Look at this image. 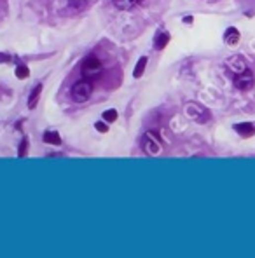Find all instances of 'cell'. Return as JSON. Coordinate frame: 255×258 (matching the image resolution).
I'll return each mask as SVG.
<instances>
[{"mask_svg": "<svg viewBox=\"0 0 255 258\" xmlns=\"http://www.w3.org/2000/svg\"><path fill=\"white\" fill-rule=\"evenodd\" d=\"M27 152H28V140L25 138V140L21 142V145H19L18 155H19V157H25V155H27Z\"/></svg>", "mask_w": 255, "mask_h": 258, "instance_id": "13", "label": "cell"}, {"mask_svg": "<svg viewBox=\"0 0 255 258\" xmlns=\"http://www.w3.org/2000/svg\"><path fill=\"white\" fill-rule=\"evenodd\" d=\"M28 75H30V70H28L27 67L19 65V67L16 68V77H18V79H27Z\"/></svg>", "mask_w": 255, "mask_h": 258, "instance_id": "11", "label": "cell"}, {"mask_svg": "<svg viewBox=\"0 0 255 258\" xmlns=\"http://www.w3.org/2000/svg\"><path fill=\"white\" fill-rule=\"evenodd\" d=\"M225 42H227L229 45H236L238 40H240V32L236 30V28H229L227 32H225Z\"/></svg>", "mask_w": 255, "mask_h": 258, "instance_id": "6", "label": "cell"}, {"mask_svg": "<svg viewBox=\"0 0 255 258\" xmlns=\"http://www.w3.org/2000/svg\"><path fill=\"white\" fill-rule=\"evenodd\" d=\"M143 150H145V153H149V155H154V153L159 152V140L154 133H147L145 135V140H143Z\"/></svg>", "mask_w": 255, "mask_h": 258, "instance_id": "4", "label": "cell"}, {"mask_svg": "<svg viewBox=\"0 0 255 258\" xmlns=\"http://www.w3.org/2000/svg\"><path fill=\"white\" fill-rule=\"evenodd\" d=\"M234 129L243 136H252L255 133V127L252 124H238V126H234Z\"/></svg>", "mask_w": 255, "mask_h": 258, "instance_id": "8", "label": "cell"}, {"mask_svg": "<svg viewBox=\"0 0 255 258\" xmlns=\"http://www.w3.org/2000/svg\"><path fill=\"white\" fill-rule=\"evenodd\" d=\"M145 67H147V58L143 56V58H140V61L136 63V67H135V72H133V75H135L136 79H140L143 75V72H145Z\"/></svg>", "mask_w": 255, "mask_h": 258, "instance_id": "10", "label": "cell"}, {"mask_svg": "<svg viewBox=\"0 0 255 258\" xmlns=\"http://www.w3.org/2000/svg\"><path fill=\"white\" fill-rule=\"evenodd\" d=\"M70 5L75 9H83L86 5V0H70Z\"/></svg>", "mask_w": 255, "mask_h": 258, "instance_id": "14", "label": "cell"}, {"mask_svg": "<svg viewBox=\"0 0 255 258\" xmlns=\"http://www.w3.org/2000/svg\"><path fill=\"white\" fill-rule=\"evenodd\" d=\"M41 93H42V86H35V89L32 91L30 98H28V107H30V109H35V107H37V101H39Z\"/></svg>", "mask_w": 255, "mask_h": 258, "instance_id": "9", "label": "cell"}, {"mask_svg": "<svg viewBox=\"0 0 255 258\" xmlns=\"http://www.w3.org/2000/svg\"><path fill=\"white\" fill-rule=\"evenodd\" d=\"M140 2H143V0H133V4H135V5H136V4H140Z\"/></svg>", "mask_w": 255, "mask_h": 258, "instance_id": "17", "label": "cell"}, {"mask_svg": "<svg viewBox=\"0 0 255 258\" xmlns=\"http://www.w3.org/2000/svg\"><path fill=\"white\" fill-rule=\"evenodd\" d=\"M44 142L45 143H49V145H60L61 143V136H60V133L58 131H45L44 133Z\"/></svg>", "mask_w": 255, "mask_h": 258, "instance_id": "5", "label": "cell"}, {"mask_svg": "<svg viewBox=\"0 0 255 258\" xmlns=\"http://www.w3.org/2000/svg\"><path fill=\"white\" fill-rule=\"evenodd\" d=\"M9 56H5V54H0V61H7Z\"/></svg>", "mask_w": 255, "mask_h": 258, "instance_id": "16", "label": "cell"}, {"mask_svg": "<svg viewBox=\"0 0 255 258\" xmlns=\"http://www.w3.org/2000/svg\"><path fill=\"white\" fill-rule=\"evenodd\" d=\"M96 129L100 133H107V126L103 122H96Z\"/></svg>", "mask_w": 255, "mask_h": 258, "instance_id": "15", "label": "cell"}, {"mask_svg": "<svg viewBox=\"0 0 255 258\" xmlns=\"http://www.w3.org/2000/svg\"><path fill=\"white\" fill-rule=\"evenodd\" d=\"M91 94H93V84H91V80H87V79L81 80V82H77L74 87H72V100L77 101V103L87 101L91 98Z\"/></svg>", "mask_w": 255, "mask_h": 258, "instance_id": "2", "label": "cell"}, {"mask_svg": "<svg viewBox=\"0 0 255 258\" xmlns=\"http://www.w3.org/2000/svg\"><path fill=\"white\" fill-rule=\"evenodd\" d=\"M81 72H83V77L87 80L98 79L101 75V63L96 56H87L86 60L81 65Z\"/></svg>", "mask_w": 255, "mask_h": 258, "instance_id": "1", "label": "cell"}, {"mask_svg": "<svg viewBox=\"0 0 255 258\" xmlns=\"http://www.w3.org/2000/svg\"><path fill=\"white\" fill-rule=\"evenodd\" d=\"M168 42H170L168 32H161V34H158V37H156L154 45H156V49H158V51H161V49L166 47V44H168Z\"/></svg>", "mask_w": 255, "mask_h": 258, "instance_id": "7", "label": "cell"}, {"mask_svg": "<svg viewBox=\"0 0 255 258\" xmlns=\"http://www.w3.org/2000/svg\"><path fill=\"white\" fill-rule=\"evenodd\" d=\"M254 82H255L254 74H252L250 70H247V68L241 72H236V75H234V86L241 91L252 89V87H254Z\"/></svg>", "mask_w": 255, "mask_h": 258, "instance_id": "3", "label": "cell"}, {"mask_svg": "<svg viewBox=\"0 0 255 258\" xmlns=\"http://www.w3.org/2000/svg\"><path fill=\"white\" fill-rule=\"evenodd\" d=\"M116 119H117L116 110H107V112H103V120H105V122H114Z\"/></svg>", "mask_w": 255, "mask_h": 258, "instance_id": "12", "label": "cell"}]
</instances>
